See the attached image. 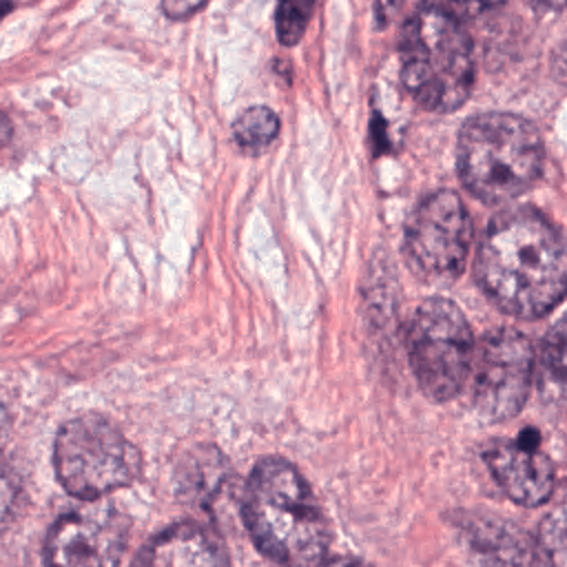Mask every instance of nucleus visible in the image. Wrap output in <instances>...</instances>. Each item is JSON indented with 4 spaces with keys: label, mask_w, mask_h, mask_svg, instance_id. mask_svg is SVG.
Masks as SVG:
<instances>
[{
    "label": "nucleus",
    "mask_w": 567,
    "mask_h": 567,
    "mask_svg": "<svg viewBox=\"0 0 567 567\" xmlns=\"http://www.w3.org/2000/svg\"><path fill=\"white\" fill-rule=\"evenodd\" d=\"M467 534L487 567H532L536 558L525 532L507 520L494 516L470 518Z\"/></svg>",
    "instance_id": "f8f14e48"
},
{
    "label": "nucleus",
    "mask_w": 567,
    "mask_h": 567,
    "mask_svg": "<svg viewBox=\"0 0 567 567\" xmlns=\"http://www.w3.org/2000/svg\"><path fill=\"white\" fill-rule=\"evenodd\" d=\"M476 277L501 310L525 319L547 315L567 295V239L538 210L509 208L481 237Z\"/></svg>",
    "instance_id": "f257e3e1"
},
{
    "label": "nucleus",
    "mask_w": 567,
    "mask_h": 567,
    "mask_svg": "<svg viewBox=\"0 0 567 567\" xmlns=\"http://www.w3.org/2000/svg\"><path fill=\"white\" fill-rule=\"evenodd\" d=\"M202 7H204V4H195V2H164V4H162V9H164L171 18H179V20L193 16V13L199 11Z\"/></svg>",
    "instance_id": "6ab92c4d"
},
{
    "label": "nucleus",
    "mask_w": 567,
    "mask_h": 567,
    "mask_svg": "<svg viewBox=\"0 0 567 567\" xmlns=\"http://www.w3.org/2000/svg\"><path fill=\"white\" fill-rule=\"evenodd\" d=\"M11 133H13L11 120L0 111V146H4L11 140Z\"/></svg>",
    "instance_id": "aec40b11"
},
{
    "label": "nucleus",
    "mask_w": 567,
    "mask_h": 567,
    "mask_svg": "<svg viewBox=\"0 0 567 567\" xmlns=\"http://www.w3.org/2000/svg\"><path fill=\"white\" fill-rule=\"evenodd\" d=\"M18 498H20V483L16 474L0 463V532L13 518L18 509Z\"/></svg>",
    "instance_id": "a211bd4d"
},
{
    "label": "nucleus",
    "mask_w": 567,
    "mask_h": 567,
    "mask_svg": "<svg viewBox=\"0 0 567 567\" xmlns=\"http://www.w3.org/2000/svg\"><path fill=\"white\" fill-rule=\"evenodd\" d=\"M221 476V463L215 452L193 454L179 470V489L193 501H206L217 492Z\"/></svg>",
    "instance_id": "2eb2a0df"
},
{
    "label": "nucleus",
    "mask_w": 567,
    "mask_h": 567,
    "mask_svg": "<svg viewBox=\"0 0 567 567\" xmlns=\"http://www.w3.org/2000/svg\"><path fill=\"white\" fill-rule=\"evenodd\" d=\"M472 330L450 299H425L408 330V354L421 390L432 401L452 399L472 368Z\"/></svg>",
    "instance_id": "423d86ee"
},
{
    "label": "nucleus",
    "mask_w": 567,
    "mask_h": 567,
    "mask_svg": "<svg viewBox=\"0 0 567 567\" xmlns=\"http://www.w3.org/2000/svg\"><path fill=\"white\" fill-rule=\"evenodd\" d=\"M53 465L58 481L71 496L100 501L137 478L142 456L109 419L82 414L60 427L53 443Z\"/></svg>",
    "instance_id": "39448f33"
},
{
    "label": "nucleus",
    "mask_w": 567,
    "mask_h": 567,
    "mask_svg": "<svg viewBox=\"0 0 567 567\" xmlns=\"http://www.w3.org/2000/svg\"><path fill=\"white\" fill-rule=\"evenodd\" d=\"M538 551L549 567H567V503L551 509L540 523Z\"/></svg>",
    "instance_id": "dca6fc26"
},
{
    "label": "nucleus",
    "mask_w": 567,
    "mask_h": 567,
    "mask_svg": "<svg viewBox=\"0 0 567 567\" xmlns=\"http://www.w3.org/2000/svg\"><path fill=\"white\" fill-rule=\"evenodd\" d=\"M458 175L487 204L529 190L543 173V140L532 122L512 113H481L458 135Z\"/></svg>",
    "instance_id": "20e7f679"
},
{
    "label": "nucleus",
    "mask_w": 567,
    "mask_h": 567,
    "mask_svg": "<svg viewBox=\"0 0 567 567\" xmlns=\"http://www.w3.org/2000/svg\"><path fill=\"white\" fill-rule=\"evenodd\" d=\"M279 133V117L268 106L246 109L233 124V135L244 151L259 153L272 144Z\"/></svg>",
    "instance_id": "4468645a"
},
{
    "label": "nucleus",
    "mask_w": 567,
    "mask_h": 567,
    "mask_svg": "<svg viewBox=\"0 0 567 567\" xmlns=\"http://www.w3.org/2000/svg\"><path fill=\"white\" fill-rule=\"evenodd\" d=\"M401 78L427 111L458 109L474 78L472 42L461 20L439 4L416 9L401 33Z\"/></svg>",
    "instance_id": "7ed1b4c3"
},
{
    "label": "nucleus",
    "mask_w": 567,
    "mask_h": 567,
    "mask_svg": "<svg viewBox=\"0 0 567 567\" xmlns=\"http://www.w3.org/2000/svg\"><path fill=\"white\" fill-rule=\"evenodd\" d=\"M11 9V4H0V18Z\"/></svg>",
    "instance_id": "4be33fe9"
},
{
    "label": "nucleus",
    "mask_w": 567,
    "mask_h": 567,
    "mask_svg": "<svg viewBox=\"0 0 567 567\" xmlns=\"http://www.w3.org/2000/svg\"><path fill=\"white\" fill-rule=\"evenodd\" d=\"M472 221L454 190L430 193L412 210L405 226V255L414 272L427 281H450L465 268Z\"/></svg>",
    "instance_id": "0eeeda50"
},
{
    "label": "nucleus",
    "mask_w": 567,
    "mask_h": 567,
    "mask_svg": "<svg viewBox=\"0 0 567 567\" xmlns=\"http://www.w3.org/2000/svg\"><path fill=\"white\" fill-rule=\"evenodd\" d=\"M474 405L489 421H507L525 405L536 354L525 334L514 328H501L483 337L472 354Z\"/></svg>",
    "instance_id": "6e6552de"
},
{
    "label": "nucleus",
    "mask_w": 567,
    "mask_h": 567,
    "mask_svg": "<svg viewBox=\"0 0 567 567\" xmlns=\"http://www.w3.org/2000/svg\"><path fill=\"white\" fill-rule=\"evenodd\" d=\"M244 520L255 545L284 567H319L328 551L326 518L295 465L259 461L244 489Z\"/></svg>",
    "instance_id": "f03ea898"
},
{
    "label": "nucleus",
    "mask_w": 567,
    "mask_h": 567,
    "mask_svg": "<svg viewBox=\"0 0 567 567\" xmlns=\"http://www.w3.org/2000/svg\"><path fill=\"white\" fill-rule=\"evenodd\" d=\"M485 461L501 489L518 505L536 507L554 492V465L534 443H496Z\"/></svg>",
    "instance_id": "9d476101"
},
{
    "label": "nucleus",
    "mask_w": 567,
    "mask_h": 567,
    "mask_svg": "<svg viewBox=\"0 0 567 567\" xmlns=\"http://www.w3.org/2000/svg\"><path fill=\"white\" fill-rule=\"evenodd\" d=\"M131 567H228V558L208 527L184 520L157 534Z\"/></svg>",
    "instance_id": "9b49d317"
},
{
    "label": "nucleus",
    "mask_w": 567,
    "mask_h": 567,
    "mask_svg": "<svg viewBox=\"0 0 567 567\" xmlns=\"http://www.w3.org/2000/svg\"><path fill=\"white\" fill-rule=\"evenodd\" d=\"M308 22V7L306 4H295V2H284L277 9V33L284 44H297L299 38L306 31Z\"/></svg>",
    "instance_id": "f3484780"
},
{
    "label": "nucleus",
    "mask_w": 567,
    "mask_h": 567,
    "mask_svg": "<svg viewBox=\"0 0 567 567\" xmlns=\"http://www.w3.org/2000/svg\"><path fill=\"white\" fill-rule=\"evenodd\" d=\"M538 383L549 401L567 405V317L560 319L543 341Z\"/></svg>",
    "instance_id": "ddd939ff"
},
{
    "label": "nucleus",
    "mask_w": 567,
    "mask_h": 567,
    "mask_svg": "<svg viewBox=\"0 0 567 567\" xmlns=\"http://www.w3.org/2000/svg\"><path fill=\"white\" fill-rule=\"evenodd\" d=\"M326 567H363L359 560H354V558H346V556H337V558H332V560H328V565Z\"/></svg>",
    "instance_id": "412c9836"
},
{
    "label": "nucleus",
    "mask_w": 567,
    "mask_h": 567,
    "mask_svg": "<svg viewBox=\"0 0 567 567\" xmlns=\"http://www.w3.org/2000/svg\"><path fill=\"white\" fill-rule=\"evenodd\" d=\"M131 523L111 503H91L60 516L44 540L47 567H120Z\"/></svg>",
    "instance_id": "1a4fd4ad"
}]
</instances>
